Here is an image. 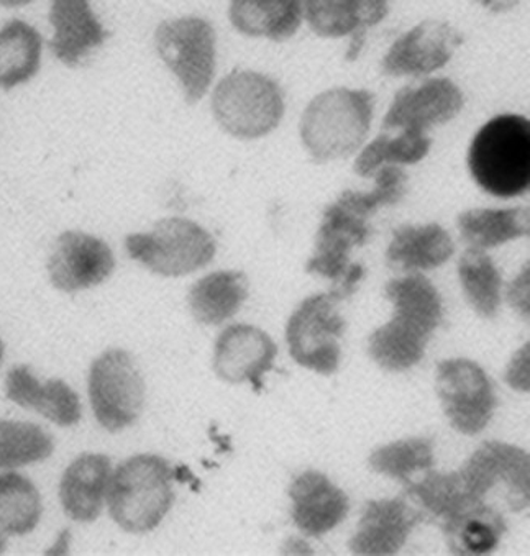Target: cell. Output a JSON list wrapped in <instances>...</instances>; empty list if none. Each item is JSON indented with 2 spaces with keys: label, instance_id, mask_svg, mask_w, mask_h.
<instances>
[{
  "label": "cell",
  "instance_id": "6",
  "mask_svg": "<svg viewBox=\"0 0 530 556\" xmlns=\"http://www.w3.org/2000/svg\"><path fill=\"white\" fill-rule=\"evenodd\" d=\"M128 256L156 275H191L214 260L215 242L205 228L188 218L160 220L148 233L125 238Z\"/></svg>",
  "mask_w": 530,
  "mask_h": 556
},
{
  "label": "cell",
  "instance_id": "30",
  "mask_svg": "<svg viewBox=\"0 0 530 556\" xmlns=\"http://www.w3.org/2000/svg\"><path fill=\"white\" fill-rule=\"evenodd\" d=\"M53 452V437L37 424L0 419V472L37 465Z\"/></svg>",
  "mask_w": 530,
  "mask_h": 556
},
{
  "label": "cell",
  "instance_id": "10",
  "mask_svg": "<svg viewBox=\"0 0 530 556\" xmlns=\"http://www.w3.org/2000/svg\"><path fill=\"white\" fill-rule=\"evenodd\" d=\"M437 394L453 429L475 435L487 429L496 407L487 372L470 359H445L437 369Z\"/></svg>",
  "mask_w": 530,
  "mask_h": 556
},
{
  "label": "cell",
  "instance_id": "24",
  "mask_svg": "<svg viewBox=\"0 0 530 556\" xmlns=\"http://www.w3.org/2000/svg\"><path fill=\"white\" fill-rule=\"evenodd\" d=\"M302 2L298 0H237L230 5V22L250 37L285 41L298 31L302 22Z\"/></svg>",
  "mask_w": 530,
  "mask_h": 556
},
{
  "label": "cell",
  "instance_id": "35",
  "mask_svg": "<svg viewBox=\"0 0 530 556\" xmlns=\"http://www.w3.org/2000/svg\"><path fill=\"white\" fill-rule=\"evenodd\" d=\"M530 268L529 263L523 266L520 275L510 282L507 299L509 304L522 315L523 319H529L530 315Z\"/></svg>",
  "mask_w": 530,
  "mask_h": 556
},
{
  "label": "cell",
  "instance_id": "7",
  "mask_svg": "<svg viewBox=\"0 0 530 556\" xmlns=\"http://www.w3.org/2000/svg\"><path fill=\"white\" fill-rule=\"evenodd\" d=\"M88 392L99 426L118 433L137 422L147 389L137 359L125 350L112 349L92 362Z\"/></svg>",
  "mask_w": 530,
  "mask_h": 556
},
{
  "label": "cell",
  "instance_id": "31",
  "mask_svg": "<svg viewBox=\"0 0 530 556\" xmlns=\"http://www.w3.org/2000/svg\"><path fill=\"white\" fill-rule=\"evenodd\" d=\"M458 276L471 307L493 319L501 304V276L490 256L483 250H468L458 263Z\"/></svg>",
  "mask_w": 530,
  "mask_h": 556
},
{
  "label": "cell",
  "instance_id": "39",
  "mask_svg": "<svg viewBox=\"0 0 530 556\" xmlns=\"http://www.w3.org/2000/svg\"><path fill=\"white\" fill-rule=\"evenodd\" d=\"M8 549V536L0 535V553H4Z\"/></svg>",
  "mask_w": 530,
  "mask_h": 556
},
{
  "label": "cell",
  "instance_id": "16",
  "mask_svg": "<svg viewBox=\"0 0 530 556\" xmlns=\"http://www.w3.org/2000/svg\"><path fill=\"white\" fill-rule=\"evenodd\" d=\"M5 397L64 429L81 422V400L76 391L63 379L41 382L25 365L14 366L5 376Z\"/></svg>",
  "mask_w": 530,
  "mask_h": 556
},
{
  "label": "cell",
  "instance_id": "33",
  "mask_svg": "<svg viewBox=\"0 0 530 556\" xmlns=\"http://www.w3.org/2000/svg\"><path fill=\"white\" fill-rule=\"evenodd\" d=\"M368 463L373 471L406 484L414 476L432 469V442L427 439L400 440L375 450Z\"/></svg>",
  "mask_w": 530,
  "mask_h": 556
},
{
  "label": "cell",
  "instance_id": "8",
  "mask_svg": "<svg viewBox=\"0 0 530 556\" xmlns=\"http://www.w3.org/2000/svg\"><path fill=\"white\" fill-rule=\"evenodd\" d=\"M156 50L178 76L191 104L207 92L215 71V34L209 22L198 17L163 22L155 34Z\"/></svg>",
  "mask_w": 530,
  "mask_h": 556
},
{
  "label": "cell",
  "instance_id": "17",
  "mask_svg": "<svg viewBox=\"0 0 530 556\" xmlns=\"http://www.w3.org/2000/svg\"><path fill=\"white\" fill-rule=\"evenodd\" d=\"M112 462L102 453H83L67 465L60 480V504L74 522L91 523L108 503Z\"/></svg>",
  "mask_w": 530,
  "mask_h": 556
},
{
  "label": "cell",
  "instance_id": "12",
  "mask_svg": "<svg viewBox=\"0 0 530 556\" xmlns=\"http://www.w3.org/2000/svg\"><path fill=\"white\" fill-rule=\"evenodd\" d=\"M111 247L85 231H64L48 260L51 285L63 292H78L102 285L114 273Z\"/></svg>",
  "mask_w": 530,
  "mask_h": 556
},
{
  "label": "cell",
  "instance_id": "37",
  "mask_svg": "<svg viewBox=\"0 0 530 556\" xmlns=\"http://www.w3.org/2000/svg\"><path fill=\"white\" fill-rule=\"evenodd\" d=\"M282 553L286 555H311L313 549L307 545L306 542H302L299 539H289L288 542L282 546Z\"/></svg>",
  "mask_w": 530,
  "mask_h": 556
},
{
  "label": "cell",
  "instance_id": "36",
  "mask_svg": "<svg viewBox=\"0 0 530 556\" xmlns=\"http://www.w3.org/2000/svg\"><path fill=\"white\" fill-rule=\"evenodd\" d=\"M71 546V532L70 530H63L54 540L53 545L47 549V555H66L70 552Z\"/></svg>",
  "mask_w": 530,
  "mask_h": 556
},
{
  "label": "cell",
  "instance_id": "15",
  "mask_svg": "<svg viewBox=\"0 0 530 556\" xmlns=\"http://www.w3.org/2000/svg\"><path fill=\"white\" fill-rule=\"evenodd\" d=\"M464 108V94L450 79H429L398 92L384 127L424 131L452 121Z\"/></svg>",
  "mask_w": 530,
  "mask_h": 556
},
{
  "label": "cell",
  "instance_id": "32",
  "mask_svg": "<svg viewBox=\"0 0 530 556\" xmlns=\"http://www.w3.org/2000/svg\"><path fill=\"white\" fill-rule=\"evenodd\" d=\"M430 138L420 131L404 130L400 137L381 135L362 151L355 162L356 175L368 178L378 172L383 163L393 165H414L419 163L430 150Z\"/></svg>",
  "mask_w": 530,
  "mask_h": 556
},
{
  "label": "cell",
  "instance_id": "11",
  "mask_svg": "<svg viewBox=\"0 0 530 556\" xmlns=\"http://www.w3.org/2000/svg\"><path fill=\"white\" fill-rule=\"evenodd\" d=\"M465 491L471 500L484 503L491 490L504 484L513 510L529 507L530 456L509 443L488 442L458 469Z\"/></svg>",
  "mask_w": 530,
  "mask_h": 556
},
{
  "label": "cell",
  "instance_id": "18",
  "mask_svg": "<svg viewBox=\"0 0 530 556\" xmlns=\"http://www.w3.org/2000/svg\"><path fill=\"white\" fill-rule=\"evenodd\" d=\"M422 519L407 500L369 501L350 549L356 555H394Z\"/></svg>",
  "mask_w": 530,
  "mask_h": 556
},
{
  "label": "cell",
  "instance_id": "19",
  "mask_svg": "<svg viewBox=\"0 0 530 556\" xmlns=\"http://www.w3.org/2000/svg\"><path fill=\"white\" fill-rule=\"evenodd\" d=\"M289 497L292 520L310 536L330 532L349 514L346 494L319 471L299 475L289 486Z\"/></svg>",
  "mask_w": 530,
  "mask_h": 556
},
{
  "label": "cell",
  "instance_id": "21",
  "mask_svg": "<svg viewBox=\"0 0 530 556\" xmlns=\"http://www.w3.org/2000/svg\"><path fill=\"white\" fill-rule=\"evenodd\" d=\"M249 298V279L240 271H217L199 279L188 295L189 311L199 324L220 326L232 319Z\"/></svg>",
  "mask_w": 530,
  "mask_h": 556
},
{
  "label": "cell",
  "instance_id": "3",
  "mask_svg": "<svg viewBox=\"0 0 530 556\" xmlns=\"http://www.w3.org/2000/svg\"><path fill=\"white\" fill-rule=\"evenodd\" d=\"M475 181L497 198H514L530 186V122L520 115H500L488 122L470 148Z\"/></svg>",
  "mask_w": 530,
  "mask_h": 556
},
{
  "label": "cell",
  "instance_id": "1",
  "mask_svg": "<svg viewBox=\"0 0 530 556\" xmlns=\"http://www.w3.org/2000/svg\"><path fill=\"white\" fill-rule=\"evenodd\" d=\"M406 175L396 166H384L376 173V188L368 194L345 191L327 207L316 237V252L307 263V271L339 282L349 271L350 252L368 238V218L383 205L396 204L404 195Z\"/></svg>",
  "mask_w": 530,
  "mask_h": 556
},
{
  "label": "cell",
  "instance_id": "23",
  "mask_svg": "<svg viewBox=\"0 0 530 556\" xmlns=\"http://www.w3.org/2000/svg\"><path fill=\"white\" fill-rule=\"evenodd\" d=\"M446 545L455 555H487L500 545L506 532L501 514L487 506V503L465 507L442 520Z\"/></svg>",
  "mask_w": 530,
  "mask_h": 556
},
{
  "label": "cell",
  "instance_id": "5",
  "mask_svg": "<svg viewBox=\"0 0 530 556\" xmlns=\"http://www.w3.org/2000/svg\"><path fill=\"white\" fill-rule=\"evenodd\" d=\"M215 121L237 138L265 137L285 114L281 89L255 71H234L224 77L212 96Z\"/></svg>",
  "mask_w": 530,
  "mask_h": 556
},
{
  "label": "cell",
  "instance_id": "20",
  "mask_svg": "<svg viewBox=\"0 0 530 556\" xmlns=\"http://www.w3.org/2000/svg\"><path fill=\"white\" fill-rule=\"evenodd\" d=\"M50 22L54 28L51 51L67 66H76L109 37L88 2L83 0H58L51 5Z\"/></svg>",
  "mask_w": 530,
  "mask_h": 556
},
{
  "label": "cell",
  "instance_id": "9",
  "mask_svg": "<svg viewBox=\"0 0 530 556\" xmlns=\"http://www.w3.org/2000/svg\"><path fill=\"white\" fill-rule=\"evenodd\" d=\"M332 294L311 295L295 308L286 327L289 353L298 365L320 375L339 369L340 337L345 323Z\"/></svg>",
  "mask_w": 530,
  "mask_h": 556
},
{
  "label": "cell",
  "instance_id": "25",
  "mask_svg": "<svg viewBox=\"0 0 530 556\" xmlns=\"http://www.w3.org/2000/svg\"><path fill=\"white\" fill-rule=\"evenodd\" d=\"M311 28L320 37H343L380 24L388 14L380 0H310L302 5Z\"/></svg>",
  "mask_w": 530,
  "mask_h": 556
},
{
  "label": "cell",
  "instance_id": "26",
  "mask_svg": "<svg viewBox=\"0 0 530 556\" xmlns=\"http://www.w3.org/2000/svg\"><path fill=\"white\" fill-rule=\"evenodd\" d=\"M41 60V37L34 27L12 21L0 28V88L9 89L30 81Z\"/></svg>",
  "mask_w": 530,
  "mask_h": 556
},
{
  "label": "cell",
  "instance_id": "13",
  "mask_svg": "<svg viewBox=\"0 0 530 556\" xmlns=\"http://www.w3.org/2000/svg\"><path fill=\"white\" fill-rule=\"evenodd\" d=\"M275 342L268 333L253 326L229 327L218 336L214 349V371L230 384L250 382L255 391L263 389V376L275 366Z\"/></svg>",
  "mask_w": 530,
  "mask_h": 556
},
{
  "label": "cell",
  "instance_id": "38",
  "mask_svg": "<svg viewBox=\"0 0 530 556\" xmlns=\"http://www.w3.org/2000/svg\"><path fill=\"white\" fill-rule=\"evenodd\" d=\"M366 30L362 28V30H356L353 34L352 45H350L349 53H346V60L353 61L358 58L359 51H362L363 45H365Z\"/></svg>",
  "mask_w": 530,
  "mask_h": 556
},
{
  "label": "cell",
  "instance_id": "14",
  "mask_svg": "<svg viewBox=\"0 0 530 556\" xmlns=\"http://www.w3.org/2000/svg\"><path fill=\"white\" fill-rule=\"evenodd\" d=\"M462 37L445 22L426 21L400 38L383 60V73L390 76H420L449 63Z\"/></svg>",
  "mask_w": 530,
  "mask_h": 556
},
{
  "label": "cell",
  "instance_id": "27",
  "mask_svg": "<svg viewBox=\"0 0 530 556\" xmlns=\"http://www.w3.org/2000/svg\"><path fill=\"white\" fill-rule=\"evenodd\" d=\"M41 516L43 503L34 481L17 471L0 472V535H28Z\"/></svg>",
  "mask_w": 530,
  "mask_h": 556
},
{
  "label": "cell",
  "instance_id": "34",
  "mask_svg": "<svg viewBox=\"0 0 530 556\" xmlns=\"http://www.w3.org/2000/svg\"><path fill=\"white\" fill-rule=\"evenodd\" d=\"M506 381L517 391H530V343L527 342L507 366Z\"/></svg>",
  "mask_w": 530,
  "mask_h": 556
},
{
  "label": "cell",
  "instance_id": "4",
  "mask_svg": "<svg viewBox=\"0 0 530 556\" xmlns=\"http://www.w3.org/2000/svg\"><path fill=\"white\" fill-rule=\"evenodd\" d=\"M375 98L368 91L332 89L313 99L301 118L302 143L316 162L349 156L365 141Z\"/></svg>",
  "mask_w": 530,
  "mask_h": 556
},
{
  "label": "cell",
  "instance_id": "40",
  "mask_svg": "<svg viewBox=\"0 0 530 556\" xmlns=\"http://www.w3.org/2000/svg\"><path fill=\"white\" fill-rule=\"evenodd\" d=\"M4 343H2V340H0V365H2V359H4Z\"/></svg>",
  "mask_w": 530,
  "mask_h": 556
},
{
  "label": "cell",
  "instance_id": "22",
  "mask_svg": "<svg viewBox=\"0 0 530 556\" xmlns=\"http://www.w3.org/2000/svg\"><path fill=\"white\" fill-rule=\"evenodd\" d=\"M453 250L452 238L440 225H406L394 231L387 256L393 268L422 271L442 266Z\"/></svg>",
  "mask_w": 530,
  "mask_h": 556
},
{
  "label": "cell",
  "instance_id": "29",
  "mask_svg": "<svg viewBox=\"0 0 530 556\" xmlns=\"http://www.w3.org/2000/svg\"><path fill=\"white\" fill-rule=\"evenodd\" d=\"M429 339L422 330L393 317L369 337V356L387 371H406L424 358Z\"/></svg>",
  "mask_w": 530,
  "mask_h": 556
},
{
  "label": "cell",
  "instance_id": "2",
  "mask_svg": "<svg viewBox=\"0 0 530 556\" xmlns=\"http://www.w3.org/2000/svg\"><path fill=\"white\" fill-rule=\"evenodd\" d=\"M175 471L159 455L141 453L112 471L108 507L112 520L128 533H148L165 520L175 503Z\"/></svg>",
  "mask_w": 530,
  "mask_h": 556
},
{
  "label": "cell",
  "instance_id": "28",
  "mask_svg": "<svg viewBox=\"0 0 530 556\" xmlns=\"http://www.w3.org/2000/svg\"><path fill=\"white\" fill-rule=\"evenodd\" d=\"M529 208H474L458 217L462 237L471 249L484 250L503 245L530 231Z\"/></svg>",
  "mask_w": 530,
  "mask_h": 556
}]
</instances>
